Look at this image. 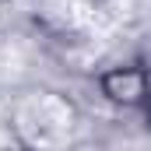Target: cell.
Wrapping results in <instances>:
<instances>
[{
	"label": "cell",
	"instance_id": "6da1fadb",
	"mask_svg": "<svg viewBox=\"0 0 151 151\" xmlns=\"http://www.w3.org/2000/svg\"><path fill=\"white\" fill-rule=\"evenodd\" d=\"M18 130L28 144L39 148H56L70 137L74 130V113L63 99L56 95H32L18 109Z\"/></svg>",
	"mask_w": 151,
	"mask_h": 151
}]
</instances>
